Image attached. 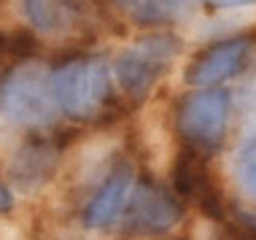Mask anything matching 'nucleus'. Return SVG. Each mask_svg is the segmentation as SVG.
<instances>
[{"label": "nucleus", "mask_w": 256, "mask_h": 240, "mask_svg": "<svg viewBox=\"0 0 256 240\" xmlns=\"http://www.w3.org/2000/svg\"><path fill=\"white\" fill-rule=\"evenodd\" d=\"M11 208H14V197H11V192L0 184V214H8Z\"/></svg>", "instance_id": "13"}, {"label": "nucleus", "mask_w": 256, "mask_h": 240, "mask_svg": "<svg viewBox=\"0 0 256 240\" xmlns=\"http://www.w3.org/2000/svg\"><path fill=\"white\" fill-rule=\"evenodd\" d=\"M57 102L52 94L49 73L38 65L11 68L0 78V114L22 127H49Z\"/></svg>", "instance_id": "3"}, {"label": "nucleus", "mask_w": 256, "mask_h": 240, "mask_svg": "<svg viewBox=\"0 0 256 240\" xmlns=\"http://www.w3.org/2000/svg\"><path fill=\"white\" fill-rule=\"evenodd\" d=\"M60 162V148L52 140H30L16 152L11 162V178L22 189H38L54 176Z\"/></svg>", "instance_id": "8"}, {"label": "nucleus", "mask_w": 256, "mask_h": 240, "mask_svg": "<svg viewBox=\"0 0 256 240\" xmlns=\"http://www.w3.org/2000/svg\"><path fill=\"white\" fill-rule=\"evenodd\" d=\"M132 194V162H119L110 168L108 178L98 186L92 200L84 208V224L89 230H102L116 222Z\"/></svg>", "instance_id": "7"}, {"label": "nucleus", "mask_w": 256, "mask_h": 240, "mask_svg": "<svg viewBox=\"0 0 256 240\" xmlns=\"http://www.w3.org/2000/svg\"><path fill=\"white\" fill-rule=\"evenodd\" d=\"M202 3L213 6V8H251L256 0H202Z\"/></svg>", "instance_id": "11"}, {"label": "nucleus", "mask_w": 256, "mask_h": 240, "mask_svg": "<svg viewBox=\"0 0 256 240\" xmlns=\"http://www.w3.org/2000/svg\"><path fill=\"white\" fill-rule=\"evenodd\" d=\"M254 46H256V38L246 36V32L210 44L186 68V84L197 89H210V86H218L221 81L238 76L246 68Z\"/></svg>", "instance_id": "5"}, {"label": "nucleus", "mask_w": 256, "mask_h": 240, "mask_svg": "<svg viewBox=\"0 0 256 240\" xmlns=\"http://www.w3.org/2000/svg\"><path fill=\"white\" fill-rule=\"evenodd\" d=\"M110 70L106 57L81 54L49 73L54 102L70 119H94L110 98Z\"/></svg>", "instance_id": "1"}, {"label": "nucleus", "mask_w": 256, "mask_h": 240, "mask_svg": "<svg viewBox=\"0 0 256 240\" xmlns=\"http://www.w3.org/2000/svg\"><path fill=\"white\" fill-rule=\"evenodd\" d=\"M184 44L176 32H148L132 46H127L114 62L116 81L132 100H143L159 78L176 65Z\"/></svg>", "instance_id": "2"}, {"label": "nucleus", "mask_w": 256, "mask_h": 240, "mask_svg": "<svg viewBox=\"0 0 256 240\" xmlns=\"http://www.w3.org/2000/svg\"><path fill=\"white\" fill-rule=\"evenodd\" d=\"M8 57H14V52H11V32H0V65H3Z\"/></svg>", "instance_id": "12"}, {"label": "nucleus", "mask_w": 256, "mask_h": 240, "mask_svg": "<svg viewBox=\"0 0 256 240\" xmlns=\"http://www.w3.org/2000/svg\"><path fill=\"white\" fill-rule=\"evenodd\" d=\"M234 176H238V181H240V186H243L246 194H251L256 200V138L243 143V148L238 152Z\"/></svg>", "instance_id": "10"}, {"label": "nucleus", "mask_w": 256, "mask_h": 240, "mask_svg": "<svg viewBox=\"0 0 256 240\" xmlns=\"http://www.w3.org/2000/svg\"><path fill=\"white\" fill-rule=\"evenodd\" d=\"M178 218H181V205L164 189L143 181L130 194L124 230L130 235H162L176 227Z\"/></svg>", "instance_id": "6"}, {"label": "nucleus", "mask_w": 256, "mask_h": 240, "mask_svg": "<svg viewBox=\"0 0 256 240\" xmlns=\"http://www.w3.org/2000/svg\"><path fill=\"white\" fill-rule=\"evenodd\" d=\"M243 222H246L248 227L254 230V235H256V216H251V214H243Z\"/></svg>", "instance_id": "14"}, {"label": "nucleus", "mask_w": 256, "mask_h": 240, "mask_svg": "<svg viewBox=\"0 0 256 240\" xmlns=\"http://www.w3.org/2000/svg\"><path fill=\"white\" fill-rule=\"evenodd\" d=\"M27 22L44 36H62L81 19L84 0H22Z\"/></svg>", "instance_id": "9"}, {"label": "nucleus", "mask_w": 256, "mask_h": 240, "mask_svg": "<svg viewBox=\"0 0 256 240\" xmlns=\"http://www.w3.org/2000/svg\"><path fill=\"white\" fill-rule=\"evenodd\" d=\"M230 114L232 98L226 89H200L178 106V132L197 152L200 148H216L226 135Z\"/></svg>", "instance_id": "4"}]
</instances>
